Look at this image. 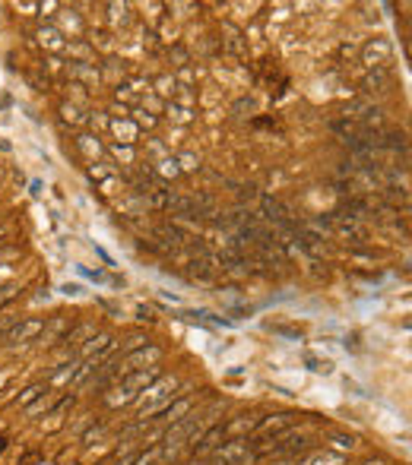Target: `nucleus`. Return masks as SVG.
Masks as SVG:
<instances>
[{
	"instance_id": "nucleus-19",
	"label": "nucleus",
	"mask_w": 412,
	"mask_h": 465,
	"mask_svg": "<svg viewBox=\"0 0 412 465\" xmlns=\"http://www.w3.org/2000/svg\"><path fill=\"white\" fill-rule=\"evenodd\" d=\"M70 73L73 76H83V79H96L99 76L96 70H89V67H83V64H70Z\"/></svg>"
},
{
	"instance_id": "nucleus-27",
	"label": "nucleus",
	"mask_w": 412,
	"mask_h": 465,
	"mask_svg": "<svg viewBox=\"0 0 412 465\" xmlns=\"http://www.w3.org/2000/svg\"><path fill=\"white\" fill-rule=\"evenodd\" d=\"M333 443L340 449H352V437H343V434H333Z\"/></svg>"
},
{
	"instance_id": "nucleus-18",
	"label": "nucleus",
	"mask_w": 412,
	"mask_h": 465,
	"mask_svg": "<svg viewBox=\"0 0 412 465\" xmlns=\"http://www.w3.org/2000/svg\"><path fill=\"white\" fill-rule=\"evenodd\" d=\"M77 146H79V149H83L86 155H89V159H92V155H99V143H96V137H79V139H77Z\"/></svg>"
},
{
	"instance_id": "nucleus-16",
	"label": "nucleus",
	"mask_w": 412,
	"mask_h": 465,
	"mask_svg": "<svg viewBox=\"0 0 412 465\" xmlns=\"http://www.w3.org/2000/svg\"><path fill=\"white\" fill-rule=\"evenodd\" d=\"M42 393H48V389H45V383H35V386H29L23 396H19V402H23V406H29V402H35Z\"/></svg>"
},
{
	"instance_id": "nucleus-3",
	"label": "nucleus",
	"mask_w": 412,
	"mask_h": 465,
	"mask_svg": "<svg viewBox=\"0 0 412 465\" xmlns=\"http://www.w3.org/2000/svg\"><path fill=\"white\" fill-rule=\"evenodd\" d=\"M45 333V320L42 316H29V320H19L16 326L6 329V345H23V342H32L35 335Z\"/></svg>"
},
{
	"instance_id": "nucleus-28",
	"label": "nucleus",
	"mask_w": 412,
	"mask_h": 465,
	"mask_svg": "<svg viewBox=\"0 0 412 465\" xmlns=\"http://www.w3.org/2000/svg\"><path fill=\"white\" fill-rule=\"evenodd\" d=\"M279 465H301L299 456H292V459H286V462H279Z\"/></svg>"
},
{
	"instance_id": "nucleus-24",
	"label": "nucleus",
	"mask_w": 412,
	"mask_h": 465,
	"mask_svg": "<svg viewBox=\"0 0 412 465\" xmlns=\"http://www.w3.org/2000/svg\"><path fill=\"white\" fill-rule=\"evenodd\" d=\"M159 92H162V96L174 92V79H172V76H162V79H159Z\"/></svg>"
},
{
	"instance_id": "nucleus-4",
	"label": "nucleus",
	"mask_w": 412,
	"mask_h": 465,
	"mask_svg": "<svg viewBox=\"0 0 412 465\" xmlns=\"http://www.w3.org/2000/svg\"><path fill=\"white\" fill-rule=\"evenodd\" d=\"M159 374H162V370L152 364V367H143V370H133V374H124V383H118V386H121V389H127V393H130L133 399H137L140 389L152 386V383L159 380Z\"/></svg>"
},
{
	"instance_id": "nucleus-23",
	"label": "nucleus",
	"mask_w": 412,
	"mask_h": 465,
	"mask_svg": "<svg viewBox=\"0 0 412 465\" xmlns=\"http://www.w3.org/2000/svg\"><path fill=\"white\" fill-rule=\"evenodd\" d=\"M311 465H343V456H314V462Z\"/></svg>"
},
{
	"instance_id": "nucleus-21",
	"label": "nucleus",
	"mask_w": 412,
	"mask_h": 465,
	"mask_svg": "<svg viewBox=\"0 0 412 465\" xmlns=\"http://www.w3.org/2000/svg\"><path fill=\"white\" fill-rule=\"evenodd\" d=\"M174 161H178V168H197L200 165V159L194 152H184L181 159H174Z\"/></svg>"
},
{
	"instance_id": "nucleus-20",
	"label": "nucleus",
	"mask_w": 412,
	"mask_h": 465,
	"mask_svg": "<svg viewBox=\"0 0 412 465\" xmlns=\"http://www.w3.org/2000/svg\"><path fill=\"white\" fill-rule=\"evenodd\" d=\"M159 174H162V178H168V174H178L181 171V168H178V161H174V159H165V161H159Z\"/></svg>"
},
{
	"instance_id": "nucleus-8",
	"label": "nucleus",
	"mask_w": 412,
	"mask_h": 465,
	"mask_svg": "<svg viewBox=\"0 0 412 465\" xmlns=\"http://www.w3.org/2000/svg\"><path fill=\"white\" fill-rule=\"evenodd\" d=\"M226 440V427H222V424H216V427H209L204 437H197V443H194V459H204V456H209L213 453L216 447H219V443Z\"/></svg>"
},
{
	"instance_id": "nucleus-10",
	"label": "nucleus",
	"mask_w": 412,
	"mask_h": 465,
	"mask_svg": "<svg viewBox=\"0 0 412 465\" xmlns=\"http://www.w3.org/2000/svg\"><path fill=\"white\" fill-rule=\"evenodd\" d=\"M155 415H159L162 421H172L174 424V421H181L184 415H191V399H187V396H178V399H172L165 408H159Z\"/></svg>"
},
{
	"instance_id": "nucleus-6",
	"label": "nucleus",
	"mask_w": 412,
	"mask_h": 465,
	"mask_svg": "<svg viewBox=\"0 0 412 465\" xmlns=\"http://www.w3.org/2000/svg\"><path fill=\"white\" fill-rule=\"evenodd\" d=\"M247 453H251V447H247V440H228L219 447V453L213 456L216 465H241L247 459Z\"/></svg>"
},
{
	"instance_id": "nucleus-29",
	"label": "nucleus",
	"mask_w": 412,
	"mask_h": 465,
	"mask_svg": "<svg viewBox=\"0 0 412 465\" xmlns=\"http://www.w3.org/2000/svg\"><path fill=\"white\" fill-rule=\"evenodd\" d=\"M121 465H133V459H130V456H127V459H121Z\"/></svg>"
},
{
	"instance_id": "nucleus-12",
	"label": "nucleus",
	"mask_w": 412,
	"mask_h": 465,
	"mask_svg": "<svg viewBox=\"0 0 412 465\" xmlns=\"http://www.w3.org/2000/svg\"><path fill=\"white\" fill-rule=\"evenodd\" d=\"M387 86H390V73H387V70H374V73H371V76L362 83V89H364V92H374V89H377V92H390Z\"/></svg>"
},
{
	"instance_id": "nucleus-22",
	"label": "nucleus",
	"mask_w": 412,
	"mask_h": 465,
	"mask_svg": "<svg viewBox=\"0 0 412 465\" xmlns=\"http://www.w3.org/2000/svg\"><path fill=\"white\" fill-rule=\"evenodd\" d=\"M133 120H137L140 127H152V124H155V117H150L143 108H137V111H133Z\"/></svg>"
},
{
	"instance_id": "nucleus-26",
	"label": "nucleus",
	"mask_w": 412,
	"mask_h": 465,
	"mask_svg": "<svg viewBox=\"0 0 412 465\" xmlns=\"http://www.w3.org/2000/svg\"><path fill=\"white\" fill-rule=\"evenodd\" d=\"M86 333H92V326H89V323H86V326H79V329H77V333H73V335H67V339H64V342H67V345H70V342H77V339H83V335H86Z\"/></svg>"
},
{
	"instance_id": "nucleus-5",
	"label": "nucleus",
	"mask_w": 412,
	"mask_h": 465,
	"mask_svg": "<svg viewBox=\"0 0 412 465\" xmlns=\"http://www.w3.org/2000/svg\"><path fill=\"white\" fill-rule=\"evenodd\" d=\"M390 54H394V45L387 38H374V42L364 45V64L374 67V70H387Z\"/></svg>"
},
{
	"instance_id": "nucleus-14",
	"label": "nucleus",
	"mask_w": 412,
	"mask_h": 465,
	"mask_svg": "<svg viewBox=\"0 0 412 465\" xmlns=\"http://www.w3.org/2000/svg\"><path fill=\"white\" fill-rule=\"evenodd\" d=\"M168 117L178 120V124H187V120L194 117V111L191 108H184V105H168Z\"/></svg>"
},
{
	"instance_id": "nucleus-2",
	"label": "nucleus",
	"mask_w": 412,
	"mask_h": 465,
	"mask_svg": "<svg viewBox=\"0 0 412 465\" xmlns=\"http://www.w3.org/2000/svg\"><path fill=\"white\" fill-rule=\"evenodd\" d=\"M174 386H178V380H174V377H162L155 386H146L143 399H140V406H143V415H155L159 408H165L168 402L174 399Z\"/></svg>"
},
{
	"instance_id": "nucleus-7",
	"label": "nucleus",
	"mask_w": 412,
	"mask_h": 465,
	"mask_svg": "<svg viewBox=\"0 0 412 465\" xmlns=\"http://www.w3.org/2000/svg\"><path fill=\"white\" fill-rule=\"evenodd\" d=\"M159 358H162V348H159V345H150V348L140 345L137 352H130V355L124 358V370H121V377H124V374H133V370H143V364H146V367H152V364L159 361Z\"/></svg>"
},
{
	"instance_id": "nucleus-11",
	"label": "nucleus",
	"mask_w": 412,
	"mask_h": 465,
	"mask_svg": "<svg viewBox=\"0 0 412 465\" xmlns=\"http://www.w3.org/2000/svg\"><path fill=\"white\" fill-rule=\"evenodd\" d=\"M187 272H191L194 279H200V282H213L216 266L209 260H204V257H194L191 263H187Z\"/></svg>"
},
{
	"instance_id": "nucleus-25",
	"label": "nucleus",
	"mask_w": 412,
	"mask_h": 465,
	"mask_svg": "<svg viewBox=\"0 0 412 465\" xmlns=\"http://www.w3.org/2000/svg\"><path fill=\"white\" fill-rule=\"evenodd\" d=\"M51 399H54V396H48V399H38L35 406H29V415H38V412H45V408L51 406Z\"/></svg>"
},
{
	"instance_id": "nucleus-9",
	"label": "nucleus",
	"mask_w": 412,
	"mask_h": 465,
	"mask_svg": "<svg viewBox=\"0 0 412 465\" xmlns=\"http://www.w3.org/2000/svg\"><path fill=\"white\" fill-rule=\"evenodd\" d=\"M330 228H333L340 238H352V241H364V238H368V228L359 225L355 219H346V215H333V219H330Z\"/></svg>"
},
{
	"instance_id": "nucleus-30",
	"label": "nucleus",
	"mask_w": 412,
	"mask_h": 465,
	"mask_svg": "<svg viewBox=\"0 0 412 465\" xmlns=\"http://www.w3.org/2000/svg\"><path fill=\"white\" fill-rule=\"evenodd\" d=\"M4 234H6V228H0V238H4Z\"/></svg>"
},
{
	"instance_id": "nucleus-17",
	"label": "nucleus",
	"mask_w": 412,
	"mask_h": 465,
	"mask_svg": "<svg viewBox=\"0 0 412 465\" xmlns=\"http://www.w3.org/2000/svg\"><path fill=\"white\" fill-rule=\"evenodd\" d=\"M114 130L127 137L124 143H137V139H133V137H137V127H133V124H127V120H114Z\"/></svg>"
},
{
	"instance_id": "nucleus-1",
	"label": "nucleus",
	"mask_w": 412,
	"mask_h": 465,
	"mask_svg": "<svg viewBox=\"0 0 412 465\" xmlns=\"http://www.w3.org/2000/svg\"><path fill=\"white\" fill-rule=\"evenodd\" d=\"M200 427H204V418H200V415H184L181 421H174L172 427L165 430V437H162L159 456H162L165 462H172L174 456L181 453V449L191 447V440L200 434Z\"/></svg>"
},
{
	"instance_id": "nucleus-13",
	"label": "nucleus",
	"mask_w": 412,
	"mask_h": 465,
	"mask_svg": "<svg viewBox=\"0 0 412 465\" xmlns=\"http://www.w3.org/2000/svg\"><path fill=\"white\" fill-rule=\"evenodd\" d=\"M305 364L311 370H314V374H330V370H333V361H327V358H314V355H305Z\"/></svg>"
},
{
	"instance_id": "nucleus-15",
	"label": "nucleus",
	"mask_w": 412,
	"mask_h": 465,
	"mask_svg": "<svg viewBox=\"0 0 412 465\" xmlns=\"http://www.w3.org/2000/svg\"><path fill=\"white\" fill-rule=\"evenodd\" d=\"M73 374H77V367H73V364H60L57 374H51V383H54V386H60V383L73 380Z\"/></svg>"
}]
</instances>
